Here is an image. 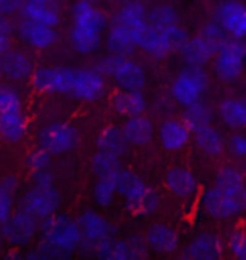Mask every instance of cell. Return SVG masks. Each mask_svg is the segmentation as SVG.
<instances>
[{
    "instance_id": "cell-27",
    "label": "cell",
    "mask_w": 246,
    "mask_h": 260,
    "mask_svg": "<svg viewBox=\"0 0 246 260\" xmlns=\"http://www.w3.org/2000/svg\"><path fill=\"white\" fill-rule=\"evenodd\" d=\"M29 120L24 108L0 113V140L5 144H19L27 135Z\"/></svg>"
},
{
    "instance_id": "cell-17",
    "label": "cell",
    "mask_w": 246,
    "mask_h": 260,
    "mask_svg": "<svg viewBox=\"0 0 246 260\" xmlns=\"http://www.w3.org/2000/svg\"><path fill=\"white\" fill-rule=\"evenodd\" d=\"M107 91V80L96 68H75L71 95L83 103H95L101 100Z\"/></svg>"
},
{
    "instance_id": "cell-32",
    "label": "cell",
    "mask_w": 246,
    "mask_h": 260,
    "mask_svg": "<svg viewBox=\"0 0 246 260\" xmlns=\"http://www.w3.org/2000/svg\"><path fill=\"white\" fill-rule=\"evenodd\" d=\"M213 184L233 196L246 198L244 174L241 169L233 164H226V166H223L221 169H218V173L214 174Z\"/></svg>"
},
{
    "instance_id": "cell-42",
    "label": "cell",
    "mask_w": 246,
    "mask_h": 260,
    "mask_svg": "<svg viewBox=\"0 0 246 260\" xmlns=\"http://www.w3.org/2000/svg\"><path fill=\"white\" fill-rule=\"evenodd\" d=\"M22 2L24 0H0V14L7 15V17L14 14H19L20 7H22Z\"/></svg>"
},
{
    "instance_id": "cell-16",
    "label": "cell",
    "mask_w": 246,
    "mask_h": 260,
    "mask_svg": "<svg viewBox=\"0 0 246 260\" xmlns=\"http://www.w3.org/2000/svg\"><path fill=\"white\" fill-rule=\"evenodd\" d=\"M98 260H150L142 237H113L103 242L93 252Z\"/></svg>"
},
{
    "instance_id": "cell-23",
    "label": "cell",
    "mask_w": 246,
    "mask_h": 260,
    "mask_svg": "<svg viewBox=\"0 0 246 260\" xmlns=\"http://www.w3.org/2000/svg\"><path fill=\"white\" fill-rule=\"evenodd\" d=\"M34 70L32 58L20 49H9L0 59V76L12 83L29 81Z\"/></svg>"
},
{
    "instance_id": "cell-14",
    "label": "cell",
    "mask_w": 246,
    "mask_h": 260,
    "mask_svg": "<svg viewBox=\"0 0 246 260\" xmlns=\"http://www.w3.org/2000/svg\"><path fill=\"white\" fill-rule=\"evenodd\" d=\"M39 226V220H36L32 215L19 208L12 213L7 223L0 228V238L14 248H24L38 238Z\"/></svg>"
},
{
    "instance_id": "cell-26",
    "label": "cell",
    "mask_w": 246,
    "mask_h": 260,
    "mask_svg": "<svg viewBox=\"0 0 246 260\" xmlns=\"http://www.w3.org/2000/svg\"><path fill=\"white\" fill-rule=\"evenodd\" d=\"M112 108L122 118L144 115L149 108V100L144 90H117L112 95Z\"/></svg>"
},
{
    "instance_id": "cell-22",
    "label": "cell",
    "mask_w": 246,
    "mask_h": 260,
    "mask_svg": "<svg viewBox=\"0 0 246 260\" xmlns=\"http://www.w3.org/2000/svg\"><path fill=\"white\" fill-rule=\"evenodd\" d=\"M160 147L167 152H182L191 144L192 134L181 118H167L162 120L155 130Z\"/></svg>"
},
{
    "instance_id": "cell-4",
    "label": "cell",
    "mask_w": 246,
    "mask_h": 260,
    "mask_svg": "<svg viewBox=\"0 0 246 260\" xmlns=\"http://www.w3.org/2000/svg\"><path fill=\"white\" fill-rule=\"evenodd\" d=\"M117 196H120L125 210L135 216H154L162 206L159 191L149 186L140 174L127 168H122L117 174Z\"/></svg>"
},
{
    "instance_id": "cell-28",
    "label": "cell",
    "mask_w": 246,
    "mask_h": 260,
    "mask_svg": "<svg viewBox=\"0 0 246 260\" xmlns=\"http://www.w3.org/2000/svg\"><path fill=\"white\" fill-rule=\"evenodd\" d=\"M19 12L22 19L49 25V27H57L61 22V14L56 4L46 2V0H24Z\"/></svg>"
},
{
    "instance_id": "cell-48",
    "label": "cell",
    "mask_w": 246,
    "mask_h": 260,
    "mask_svg": "<svg viewBox=\"0 0 246 260\" xmlns=\"http://www.w3.org/2000/svg\"><path fill=\"white\" fill-rule=\"evenodd\" d=\"M46 2H52V4H56V2H57V0H46Z\"/></svg>"
},
{
    "instance_id": "cell-33",
    "label": "cell",
    "mask_w": 246,
    "mask_h": 260,
    "mask_svg": "<svg viewBox=\"0 0 246 260\" xmlns=\"http://www.w3.org/2000/svg\"><path fill=\"white\" fill-rule=\"evenodd\" d=\"M19 194V179L14 174L0 178V228H2L12 213L15 211V203Z\"/></svg>"
},
{
    "instance_id": "cell-11",
    "label": "cell",
    "mask_w": 246,
    "mask_h": 260,
    "mask_svg": "<svg viewBox=\"0 0 246 260\" xmlns=\"http://www.w3.org/2000/svg\"><path fill=\"white\" fill-rule=\"evenodd\" d=\"M244 41L226 38L213 56V73L219 81L234 83L244 71Z\"/></svg>"
},
{
    "instance_id": "cell-47",
    "label": "cell",
    "mask_w": 246,
    "mask_h": 260,
    "mask_svg": "<svg viewBox=\"0 0 246 260\" xmlns=\"http://www.w3.org/2000/svg\"><path fill=\"white\" fill-rule=\"evenodd\" d=\"M113 2H117V4L122 5V4H125V2H130V0H113Z\"/></svg>"
},
{
    "instance_id": "cell-46",
    "label": "cell",
    "mask_w": 246,
    "mask_h": 260,
    "mask_svg": "<svg viewBox=\"0 0 246 260\" xmlns=\"http://www.w3.org/2000/svg\"><path fill=\"white\" fill-rule=\"evenodd\" d=\"M83 2H90V4H98V2H101V0H83Z\"/></svg>"
},
{
    "instance_id": "cell-41",
    "label": "cell",
    "mask_w": 246,
    "mask_h": 260,
    "mask_svg": "<svg viewBox=\"0 0 246 260\" xmlns=\"http://www.w3.org/2000/svg\"><path fill=\"white\" fill-rule=\"evenodd\" d=\"M226 149L231 154L233 159L241 160L246 155V137L243 134V130H236L226 139Z\"/></svg>"
},
{
    "instance_id": "cell-38",
    "label": "cell",
    "mask_w": 246,
    "mask_h": 260,
    "mask_svg": "<svg viewBox=\"0 0 246 260\" xmlns=\"http://www.w3.org/2000/svg\"><path fill=\"white\" fill-rule=\"evenodd\" d=\"M224 250L234 260H246V237L241 226H234L224 238Z\"/></svg>"
},
{
    "instance_id": "cell-25",
    "label": "cell",
    "mask_w": 246,
    "mask_h": 260,
    "mask_svg": "<svg viewBox=\"0 0 246 260\" xmlns=\"http://www.w3.org/2000/svg\"><path fill=\"white\" fill-rule=\"evenodd\" d=\"M157 125L147 115H135L125 118L122 132L130 147H145L154 142Z\"/></svg>"
},
{
    "instance_id": "cell-5",
    "label": "cell",
    "mask_w": 246,
    "mask_h": 260,
    "mask_svg": "<svg viewBox=\"0 0 246 260\" xmlns=\"http://www.w3.org/2000/svg\"><path fill=\"white\" fill-rule=\"evenodd\" d=\"M61 203L62 196L54 183V176L51 171H46L30 176V186L20 196L19 208L32 215L36 220L44 221L59 213Z\"/></svg>"
},
{
    "instance_id": "cell-6",
    "label": "cell",
    "mask_w": 246,
    "mask_h": 260,
    "mask_svg": "<svg viewBox=\"0 0 246 260\" xmlns=\"http://www.w3.org/2000/svg\"><path fill=\"white\" fill-rule=\"evenodd\" d=\"M96 70L118 90H144L147 85V71L132 56L108 53L99 61Z\"/></svg>"
},
{
    "instance_id": "cell-44",
    "label": "cell",
    "mask_w": 246,
    "mask_h": 260,
    "mask_svg": "<svg viewBox=\"0 0 246 260\" xmlns=\"http://www.w3.org/2000/svg\"><path fill=\"white\" fill-rule=\"evenodd\" d=\"M10 44H12V38L10 36H0V59L10 49Z\"/></svg>"
},
{
    "instance_id": "cell-36",
    "label": "cell",
    "mask_w": 246,
    "mask_h": 260,
    "mask_svg": "<svg viewBox=\"0 0 246 260\" xmlns=\"http://www.w3.org/2000/svg\"><path fill=\"white\" fill-rule=\"evenodd\" d=\"M118 174V173H117ZM93 201L99 208H108L117 200V176H104V178H96L93 184Z\"/></svg>"
},
{
    "instance_id": "cell-9",
    "label": "cell",
    "mask_w": 246,
    "mask_h": 260,
    "mask_svg": "<svg viewBox=\"0 0 246 260\" xmlns=\"http://www.w3.org/2000/svg\"><path fill=\"white\" fill-rule=\"evenodd\" d=\"M187 38L189 34L182 24L170 25L167 29H155L147 24L140 38L138 49L152 59H165L167 56L175 53Z\"/></svg>"
},
{
    "instance_id": "cell-8",
    "label": "cell",
    "mask_w": 246,
    "mask_h": 260,
    "mask_svg": "<svg viewBox=\"0 0 246 260\" xmlns=\"http://www.w3.org/2000/svg\"><path fill=\"white\" fill-rule=\"evenodd\" d=\"M197 206L202 215L216 221H233L238 220L244 213L246 198L233 196L218 186H207L199 191Z\"/></svg>"
},
{
    "instance_id": "cell-21",
    "label": "cell",
    "mask_w": 246,
    "mask_h": 260,
    "mask_svg": "<svg viewBox=\"0 0 246 260\" xmlns=\"http://www.w3.org/2000/svg\"><path fill=\"white\" fill-rule=\"evenodd\" d=\"M214 22L224 30L228 38L244 39L246 9L239 0H221L214 10Z\"/></svg>"
},
{
    "instance_id": "cell-15",
    "label": "cell",
    "mask_w": 246,
    "mask_h": 260,
    "mask_svg": "<svg viewBox=\"0 0 246 260\" xmlns=\"http://www.w3.org/2000/svg\"><path fill=\"white\" fill-rule=\"evenodd\" d=\"M75 68L69 66H41L36 68L30 81L36 91L44 95H71Z\"/></svg>"
},
{
    "instance_id": "cell-45",
    "label": "cell",
    "mask_w": 246,
    "mask_h": 260,
    "mask_svg": "<svg viewBox=\"0 0 246 260\" xmlns=\"http://www.w3.org/2000/svg\"><path fill=\"white\" fill-rule=\"evenodd\" d=\"M5 260H34V255H10Z\"/></svg>"
},
{
    "instance_id": "cell-7",
    "label": "cell",
    "mask_w": 246,
    "mask_h": 260,
    "mask_svg": "<svg viewBox=\"0 0 246 260\" xmlns=\"http://www.w3.org/2000/svg\"><path fill=\"white\" fill-rule=\"evenodd\" d=\"M226 38L228 36L224 34V30L214 20H211V22L202 25V29L199 30L197 36L187 38L184 44L177 49V53L181 54L186 66L204 68L213 61L216 49L224 43Z\"/></svg>"
},
{
    "instance_id": "cell-13",
    "label": "cell",
    "mask_w": 246,
    "mask_h": 260,
    "mask_svg": "<svg viewBox=\"0 0 246 260\" xmlns=\"http://www.w3.org/2000/svg\"><path fill=\"white\" fill-rule=\"evenodd\" d=\"M81 232V250L95 252L98 245L117 237V226L98 210H85L76 218Z\"/></svg>"
},
{
    "instance_id": "cell-43",
    "label": "cell",
    "mask_w": 246,
    "mask_h": 260,
    "mask_svg": "<svg viewBox=\"0 0 246 260\" xmlns=\"http://www.w3.org/2000/svg\"><path fill=\"white\" fill-rule=\"evenodd\" d=\"M12 34H14V25L10 22V19L7 15L0 14V36H10L12 38Z\"/></svg>"
},
{
    "instance_id": "cell-39",
    "label": "cell",
    "mask_w": 246,
    "mask_h": 260,
    "mask_svg": "<svg viewBox=\"0 0 246 260\" xmlns=\"http://www.w3.org/2000/svg\"><path fill=\"white\" fill-rule=\"evenodd\" d=\"M24 107V98L12 85H0V113L20 110Z\"/></svg>"
},
{
    "instance_id": "cell-19",
    "label": "cell",
    "mask_w": 246,
    "mask_h": 260,
    "mask_svg": "<svg viewBox=\"0 0 246 260\" xmlns=\"http://www.w3.org/2000/svg\"><path fill=\"white\" fill-rule=\"evenodd\" d=\"M165 189L172 198L179 201H192L196 200L201 191V179L192 169L187 166H172L167 169L164 176Z\"/></svg>"
},
{
    "instance_id": "cell-49",
    "label": "cell",
    "mask_w": 246,
    "mask_h": 260,
    "mask_svg": "<svg viewBox=\"0 0 246 260\" xmlns=\"http://www.w3.org/2000/svg\"><path fill=\"white\" fill-rule=\"evenodd\" d=\"M175 2H184V0H175Z\"/></svg>"
},
{
    "instance_id": "cell-20",
    "label": "cell",
    "mask_w": 246,
    "mask_h": 260,
    "mask_svg": "<svg viewBox=\"0 0 246 260\" xmlns=\"http://www.w3.org/2000/svg\"><path fill=\"white\" fill-rule=\"evenodd\" d=\"M224 242L211 230H201L194 233L182 250L184 260H223Z\"/></svg>"
},
{
    "instance_id": "cell-35",
    "label": "cell",
    "mask_w": 246,
    "mask_h": 260,
    "mask_svg": "<svg viewBox=\"0 0 246 260\" xmlns=\"http://www.w3.org/2000/svg\"><path fill=\"white\" fill-rule=\"evenodd\" d=\"M147 24L155 29H167L170 25L181 24V14L172 4H157L147 9Z\"/></svg>"
},
{
    "instance_id": "cell-24",
    "label": "cell",
    "mask_w": 246,
    "mask_h": 260,
    "mask_svg": "<svg viewBox=\"0 0 246 260\" xmlns=\"http://www.w3.org/2000/svg\"><path fill=\"white\" fill-rule=\"evenodd\" d=\"M17 36L22 39L24 44L36 51H48L57 43V32L56 27H49V25L30 22V20L22 19L17 24Z\"/></svg>"
},
{
    "instance_id": "cell-30",
    "label": "cell",
    "mask_w": 246,
    "mask_h": 260,
    "mask_svg": "<svg viewBox=\"0 0 246 260\" xmlns=\"http://www.w3.org/2000/svg\"><path fill=\"white\" fill-rule=\"evenodd\" d=\"M214 113L223 122V125L231 128L233 132L243 130L246 125V103L241 96L223 98Z\"/></svg>"
},
{
    "instance_id": "cell-34",
    "label": "cell",
    "mask_w": 246,
    "mask_h": 260,
    "mask_svg": "<svg viewBox=\"0 0 246 260\" xmlns=\"http://www.w3.org/2000/svg\"><path fill=\"white\" fill-rule=\"evenodd\" d=\"M214 118H216L214 108L209 105L207 102L199 100L196 103H191V105L184 107V113H182L181 120L186 123L187 128H189L192 134L197 128L214 123Z\"/></svg>"
},
{
    "instance_id": "cell-37",
    "label": "cell",
    "mask_w": 246,
    "mask_h": 260,
    "mask_svg": "<svg viewBox=\"0 0 246 260\" xmlns=\"http://www.w3.org/2000/svg\"><path fill=\"white\" fill-rule=\"evenodd\" d=\"M123 168L122 159L115 157L112 154L95 150L91 157V171L96 178H104V176H117V173Z\"/></svg>"
},
{
    "instance_id": "cell-2",
    "label": "cell",
    "mask_w": 246,
    "mask_h": 260,
    "mask_svg": "<svg viewBox=\"0 0 246 260\" xmlns=\"http://www.w3.org/2000/svg\"><path fill=\"white\" fill-rule=\"evenodd\" d=\"M108 17L96 4L78 2L71 9L69 44L75 53L91 56L101 48Z\"/></svg>"
},
{
    "instance_id": "cell-29",
    "label": "cell",
    "mask_w": 246,
    "mask_h": 260,
    "mask_svg": "<svg viewBox=\"0 0 246 260\" xmlns=\"http://www.w3.org/2000/svg\"><path fill=\"white\" fill-rule=\"evenodd\" d=\"M192 137H194V144L199 152L209 159H218L226 150V137L214 123L194 130Z\"/></svg>"
},
{
    "instance_id": "cell-40",
    "label": "cell",
    "mask_w": 246,
    "mask_h": 260,
    "mask_svg": "<svg viewBox=\"0 0 246 260\" xmlns=\"http://www.w3.org/2000/svg\"><path fill=\"white\" fill-rule=\"evenodd\" d=\"M51 160H52V157L48 152H44L43 149L36 147L30 150L27 154V157H25V169L29 171L30 176L46 173V171H51Z\"/></svg>"
},
{
    "instance_id": "cell-1",
    "label": "cell",
    "mask_w": 246,
    "mask_h": 260,
    "mask_svg": "<svg viewBox=\"0 0 246 260\" xmlns=\"http://www.w3.org/2000/svg\"><path fill=\"white\" fill-rule=\"evenodd\" d=\"M147 27V5L142 0H130L120 5L112 22L107 25L103 43L110 54L132 56L138 49L140 38Z\"/></svg>"
},
{
    "instance_id": "cell-10",
    "label": "cell",
    "mask_w": 246,
    "mask_h": 260,
    "mask_svg": "<svg viewBox=\"0 0 246 260\" xmlns=\"http://www.w3.org/2000/svg\"><path fill=\"white\" fill-rule=\"evenodd\" d=\"M209 88V75L204 68L186 66L172 80L170 96L172 102L181 107H187L191 103L202 100Z\"/></svg>"
},
{
    "instance_id": "cell-18",
    "label": "cell",
    "mask_w": 246,
    "mask_h": 260,
    "mask_svg": "<svg viewBox=\"0 0 246 260\" xmlns=\"http://www.w3.org/2000/svg\"><path fill=\"white\" fill-rule=\"evenodd\" d=\"M142 240L149 253L160 257H170L179 252L181 235L174 226L164 221H155L147 226Z\"/></svg>"
},
{
    "instance_id": "cell-31",
    "label": "cell",
    "mask_w": 246,
    "mask_h": 260,
    "mask_svg": "<svg viewBox=\"0 0 246 260\" xmlns=\"http://www.w3.org/2000/svg\"><path fill=\"white\" fill-rule=\"evenodd\" d=\"M95 145H96V150L112 154L118 159H123V155H127L130 149L127 139H125V135L122 132V127H117V125H108L107 128H103L101 132L98 134Z\"/></svg>"
},
{
    "instance_id": "cell-3",
    "label": "cell",
    "mask_w": 246,
    "mask_h": 260,
    "mask_svg": "<svg viewBox=\"0 0 246 260\" xmlns=\"http://www.w3.org/2000/svg\"><path fill=\"white\" fill-rule=\"evenodd\" d=\"M39 250L54 260H69L81 250V232L75 218L67 215H52L41 221Z\"/></svg>"
},
{
    "instance_id": "cell-12",
    "label": "cell",
    "mask_w": 246,
    "mask_h": 260,
    "mask_svg": "<svg viewBox=\"0 0 246 260\" xmlns=\"http://www.w3.org/2000/svg\"><path fill=\"white\" fill-rule=\"evenodd\" d=\"M38 147L48 152L51 157L64 155L76 149L80 144V132L69 122H49L39 128Z\"/></svg>"
}]
</instances>
